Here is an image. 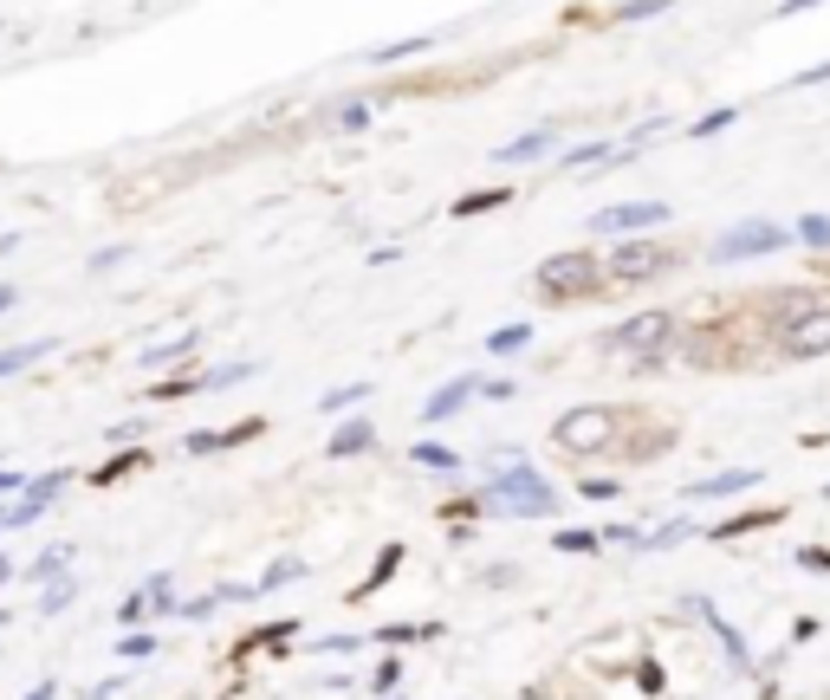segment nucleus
<instances>
[{"label": "nucleus", "mask_w": 830, "mask_h": 700, "mask_svg": "<svg viewBox=\"0 0 830 700\" xmlns=\"http://www.w3.org/2000/svg\"><path fill=\"white\" fill-rule=\"evenodd\" d=\"M487 506H493V513H513V519H545V513H559V493L532 474L520 454H506V447H500V454H493Z\"/></svg>", "instance_id": "1"}, {"label": "nucleus", "mask_w": 830, "mask_h": 700, "mask_svg": "<svg viewBox=\"0 0 830 700\" xmlns=\"http://www.w3.org/2000/svg\"><path fill=\"white\" fill-rule=\"evenodd\" d=\"M616 428H623V415L591 403V408L559 415V422H552V442H559V454H571V461H591V454H610V447H616Z\"/></svg>", "instance_id": "2"}, {"label": "nucleus", "mask_w": 830, "mask_h": 700, "mask_svg": "<svg viewBox=\"0 0 830 700\" xmlns=\"http://www.w3.org/2000/svg\"><path fill=\"white\" fill-rule=\"evenodd\" d=\"M532 279H538V293L552 298V305H565V298H597L604 293L610 266L597 254H552Z\"/></svg>", "instance_id": "3"}, {"label": "nucleus", "mask_w": 830, "mask_h": 700, "mask_svg": "<svg viewBox=\"0 0 830 700\" xmlns=\"http://www.w3.org/2000/svg\"><path fill=\"white\" fill-rule=\"evenodd\" d=\"M675 318L669 312H642V318H630V325H616V332L604 337L610 357H630V364H662L669 351H675Z\"/></svg>", "instance_id": "4"}, {"label": "nucleus", "mask_w": 830, "mask_h": 700, "mask_svg": "<svg viewBox=\"0 0 830 700\" xmlns=\"http://www.w3.org/2000/svg\"><path fill=\"white\" fill-rule=\"evenodd\" d=\"M649 227H669V201H616L591 215V234H610V240H642Z\"/></svg>", "instance_id": "5"}, {"label": "nucleus", "mask_w": 830, "mask_h": 700, "mask_svg": "<svg viewBox=\"0 0 830 700\" xmlns=\"http://www.w3.org/2000/svg\"><path fill=\"white\" fill-rule=\"evenodd\" d=\"M675 247H662V240H623L616 254H610V279H623V286H649L655 273H669L675 266Z\"/></svg>", "instance_id": "6"}, {"label": "nucleus", "mask_w": 830, "mask_h": 700, "mask_svg": "<svg viewBox=\"0 0 830 700\" xmlns=\"http://www.w3.org/2000/svg\"><path fill=\"white\" fill-rule=\"evenodd\" d=\"M785 240H792V234H785V227H772V221H740L733 234H720V240L708 247V254H714L720 266H727V259H759V254H779Z\"/></svg>", "instance_id": "7"}, {"label": "nucleus", "mask_w": 830, "mask_h": 700, "mask_svg": "<svg viewBox=\"0 0 830 700\" xmlns=\"http://www.w3.org/2000/svg\"><path fill=\"white\" fill-rule=\"evenodd\" d=\"M559 149V124H538V130H526V137H513V144H500L493 149V162H532V156H552Z\"/></svg>", "instance_id": "8"}, {"label": "nucleus", "mask_w": 830, "mask_h": 700, "mask_svg": "<svg viewBox=\"0 0 830 700\" xmlns=\"http://www.w3.org/2000/svg\"><path fill=\"white\" fill-rule=\"evenodd\" d=\"M481 383H487V376H454L448 390H435V396L422 403V415H428V422H448L454 408H467L474 396H481Z\"/></svg>", "instance_id": "9"}, {"label": "nucleus", "mask_w": 830, "mask_h": 700, "mask_svg": "<svg viewBox=\"0 0 830 700\" xmlns=\"http://www.w3.org/2000/svg\"><path fill=\"white\" fill-rule=\"evenodd\" d=\"M364 124H377V98H338L325 111V130H364Z\"/></svg>", "instance_id": "10"}, {"label": "nucleus", "mask_w": 830, "mask_h": 700, "mask_svg": "<svg viewBox=\"0 0 830 700\" xmlns=\"http://www.w3.org/2000/svg\"><path fill=\"white\" fill-rule=\"evenodd\" d=\"M747 486H759V474H747V467H733V474L694 480V486H688V493H694V500H733V493H747Z\"/></svg>", "instance_id": "11"}, {"label": "nucleus", "mask_w": 830, "mask_h": 700, "mask_svg": "<svg viewBox=\"0 0 830 700\" xmlns=\"http://www.w3.org/2000/svg\"><path fill=\"white\" fill-rule=\"evenodd\" d=\"M377 447V428L370 422H344L338 435H332V461H344V454H370Z\"/></svg>", "instance_id": "12"}, {"label": "nucleus", "mask_w": 830, "mask_h": 700, "mask_svg": "<svg viewBox=\"0 0 830 700\" xmlns=\"http://www.w3.org/2000/svg\"><path fill=\"white\" fill-rule=\"evenodd\" d=\"M616 156H623V149H610V144H571L565 156H559V169H591V162H597V169H604V162H616Z\"/></svg>", "instance_id": "13"}, {"label": "nucleus", "mask_w": 830, "mask_h": 700, "mask_svg": "<svg viewBox=\"0 0 830 700\" xmlns=\"http://www.w3.org/2000/svg\"><path fill=\"white\" fill-rule=\"evenodd\" d=\"M428 46H435L428 33H415V39H389V46H377V52H370V66H396V59H422Z\"/></svg>", "instance_id": "14"}, {"label": "nucleus", "mask_w": 830, "mask_h": 700, "mask_svg": "<svg viewBox=\"0 0 830 700\" xmlns=\"http://www.w3.org/2000/svg\"><path fill=\"white\" fill-rule=\"evenodd\" d=\"M506 201H513V188L500 183V188H481V195H461V201H454V215L467 221V215H487V208H506Z\"/></svg>", "instance_id": "15"}, {"label": "nucleus", "mask_w": 830, "mask_h": 700, "mask_svg": "<svg viewBox=\"0 0 830 700\" xmlns=\"http://www.w3.org/2000/svg\"><path fill=\"white\" fill-rule=\"evenodd\" d=\"M52 351V337H39V344H13V351H0V376H20L27 364H39Z\"/></svg>", "instance_id": "16"}, {"label": "nucleus", "mask_w": 830, "mask_h": 700, "mask_svg": "<svg viewBox=\"0 0 830 700\" xmlns=\"http://www.w3.org/2000/svg\"><path fill=\"white\" fill-rule=\"evenodd\" d=\"M195 344H201V332H176L169 344H150L144 357H150V364H182V357H189Z\"/></svg>", "instance_id": "17"}, {"label": "nucleus", "mask_w": 830, "mask_h": 700, "mask_svg": "<svg viewBox=\"0 0 830 700\" xmlns=\"http://www.w3.org/2000/svg\"><path fill=\"white\" fill-rule=\"evenodd\" d=\"M526 344H532V325H500V332L487 337L493 357H513V351H526Z\"/></svg>", "instance_id": "18"}, {"label": "nucleus", "mask_w": 830, "mask_h": 700, "mask_svg": "<svg viewBox=\"0 0 830 700\" xmlns=\"http://www.w3.org/2000/svg\"><path fill=\"white\" fill-rule=\"evenodd\" d=\"M72 597H78L72 578H52V584H46V597H39V610H46V617H59V610H72Z\"/></svg>", "instance_id": "19"}, {"label": "nucleus", "mask_w": 830, "mask_h": 700, "mask_svg": "<svg viewBox=\"0 0 830 700\" xmlns=\"http://www.w3.org/2000/svg\"><path fill=\"white\" fill-rule=\"evenodd\" d=\"M798 240L824 254V247H830V215H804V221H798Z\"/></svg>", "instance_id": "20"}, {"label": "nucleus", "mask_w": 830, "mask_h": 700, "mask_svg": "<svg viewBox=\"0 0 830 700\" xmlns=\"http://www.w3.org/2000/svg\"><path fill=\"white\" fill-rule=\"evenodd\" d=\"M415 461H422V467H442V474H448V467H461V461H454V447H442V442H415Z\"/></svg>", "instance_id": "21"}, {"label": "nucleus", "mask_w": 830, "mask_h": 700, "mask_svg": "<svg viewBox=\"0 0 830 700\" xmlns=\"http://www.w3.org/2000/svg\"><path fill=\"white\" fill-rule=\"evenodd\" d=\"M727 124H740V111H733V105H727V111H708L701 124H688V137H720Z\"/></svg>", "instance_id": "22"}, {"label": "nucleus", "mask_w": 830, "mask_h": 700, "mask_svg": "<svg viewBox=\"0 0 830 700\" xmlns=\"http://www.w3.org/2000/svg\"><path fill=\"white\" fill-rule=\"evenodd\" d=\"M299 571H305L299 558H279V564H273V571H266V578H260V597H266V590H279V584H293Z\"/></svg>", "instance_id": "23"}, {"label": "nucleus", "mask_w": 830, "mask_h": 700, "mask_svg": "<svg viewBox=\"0 0 830 700\" xmlns=\"http://www.w3.org/2000/svg\"><path fill=\"white\" fill-rule=\"evenodd\" d=\"M240 376H247V364H221V369H208V376H201V390H234Z\"/></svg>", "instance_id": "24"}, {"label": "nucleus", "mask_w": 830, "mask_h": 700, "mask_svg": "<svg viewBox=\"0 0 830 700\" xmlns=\"http://www.w3.org/2000/svg\"><path fill=\"white\" fill-rule=\"evenodd\" d=\"M662 7H675V0H623L616 20H649V13H662Z\"/></svg>", "instance_id": "25"}, {"label": "nucleus", "mask_w": 830, "mask_h": 700, "mask_svg": "<svg viewBox=\"0 0 830 700\" xmlns=\"http://www.w3.org/2000/svg\"><path fill=\"white\" fill-rule=\"evenodd\" d=\"M364 396H370V383H344V390L325 396V408H350V403H364Z\"/></svg>", "instance_id": "26"}, {"label": "nucleus", "mask_w": 830, "mask_h": 700, "mask_svg": "<svg viewBox=\"0 0 830 700\" xmlns=\"http://www.w3.org/2000/svg\"><path fill=\"white\" fill-rule=\"evenodd\" d=\"M396 558H403V552H396V545H389V552L377 558V571H370V578H364V590H357V597H370V590H377L383 578H389V571H396Z\"/></svg>", "instance_id": "27"}, {"label": "nucleus", "mask_w": 830, "mask_h": 700, "mask_svg": "<svg viewBox=\"0 0 830 700\" xmlns=\"http://www.w3.org/2000/svg\"><path fill=\"white\" fill-rule=\"evenodd\" d=\"M123 259H130V247H98V254H91V273H117Z\"/></svg>", "instance_id": "28"}, {"label": "nucleus", "mask_w": 830, "mask_h": 700, "mask_svg": "<svg viewBox=\"0 0 830 700\" xmlns=\"http://www.w3.org/2000/svg\"><path fill=\"white\" fill-rule=\"evenodd\" d=\"M604 532H559V552H591Z\"/></svg>", "instance_id": "29"}, {"label": "nucleus", "mask_w": 830, "mask_h": 700, "mask_svg": "<svg viewBox=\"0 0 830 700\" xmlns=\"http://www.w3.org/2000/svg\"><path fill=\"white\" fill-rule=\"evenodd\" d=\"M804 85H830V59H824V66H811V72H798L785 91H804Z\"/></svg>", "instance_id": "30"}, {"label": "nucleus", "mask_w": 830, "mask_h": 700, "mask_svg": "<svg viewBox=\"0 0 830 700\" xmlns=\"http://www.w3.org/2000/svg\"><path fill=\"white\" fill-rule=\"evenodd\" d=\"M117 649H123V655H130V662H137V655H150V649H156V635H123V642H117Z\"/></svg>", "instance_id": "31"}, {"label": "nucleus", "mask_w": 830, "mask_h": 700, "mask_svg": "<svg viewBox=\"0 0 830 700\" xmlns=\"http://www.w3.org/2000/svg\"><path fill=\"white\" fill-rule=\"evenodd\" d=\"M577 493H584V500H616V480H584Z\"/></svg>", "instance_id": "32"}, {"label": "nucleus", "mask_w": 830, "mask_h": 700, "mask_svg": "<svg viewBox=\"0 0 830 700\" xmlns=\"http://www.w3.org/2000/svg\"><path fill=\"white\" fill-rule=\"evenodd\" d=\"M20 486H33V480H20V474H13V467H0V500H13Z\"/></svg>", "instance_id": "33"}, {"label": "nucleus", "mask_w": 830, "mask_h": 700, "mask_svg": "<svg viewBox=\"0 0 830 700\" xmlns=\"http://www.w3.org/2000/svg\"><path fill=\"white\" fill-rule=\"evenodd\" d=\"M13 305H20V293H13V286H0V312H13Z\"/></svg>", "instance_id": "34"}, {"label": "nucleus", "mask_w": 830, "mask_h": 700, "mask_svg": "<svg viewBox=\"0 0 830 700\" xmlns=\"http://www.w3.org/2000/svg\"><path fill=\"white\" fill-rule=\"evenodd\" d=\"M27 700H59V688H52V681H46V688H33V694Z\"/></svg>", "instance_id": "35"}, {"label": "nucleus", "mask_w": 830, "mask_h": 700, "mask_svg": "<svg viewBox=\"0 0 830 700\" xmlns=\"http://www.w3.org/2000/svg\"><path fill=\"white\" fill-rule=\"evenodd\" d=\"M804 7H818V0H785V7H779V13H804Z\"/></svg>", "instance_id": "36"}, {"label": "nucleus", "mask_w": 830, "mask_h": 700, "mask_svg": "<svg viewBox=\"0 0 830 700\" xmlns=\"http://www.w3.org/2000/svg\"><path fill=\"white\" fill-rule=\"evenodd\" d=\"M0 623H7V610H0Z\"/></svg>", "instance_id": "37"}]
</instances>
